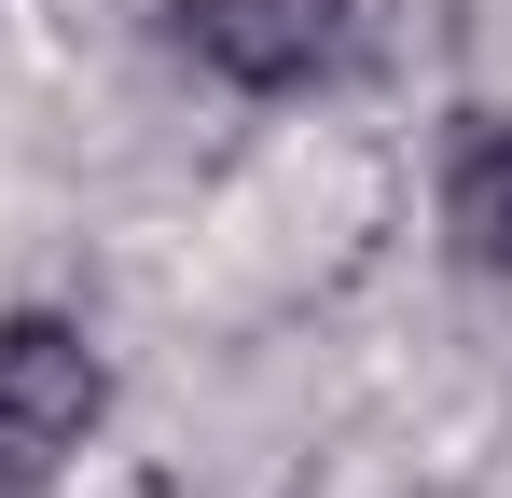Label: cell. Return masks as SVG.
<instances>
[{
    "label": "cell",
    "mask_w": 512,
    "mask_h": 498,
    "mask_svg": "<svg viewBox=\"0 0 512 498\" xmlns=\"http://www.w3.org/2000/svg\"><path fill=\"white\" fill-rule=\"evenodd\" d=\"M97 415H111V360H97L84 319H56V305H0V485H56L70 457L97 443Z\"/></svg>",
    "instance_id": "cell-1"
},
{
    "label": "cell",
    "mask_w": 512,
    "mask_h": 498,
    "mask_svg": "<svg viewBox=\"0 0 512 498\" xmlns=\"http://www.w3.org/2000/svg\"><path fill=\"white\" fill-rule=\"evenodd\" d=\"M167 42L222 97H319L360 70V0H167Z\"/></svg>",
    "instance_id": "cell-2"
},
{
    "label": "cell",
    "mask_w": 512,
    "mask_h": 498,
    "mask_svg": "<svg viewBox=\"0 0 512 498\" xmlns=\"http://www.w3.org/2000/svg\"><path fill=\"white\" fill-rule=\"evenodd\" d=\"M443 249L471 277H512V111H471L443 153Z\"/></svg>",
    "instance_id": "cell-3"
}]
</instances>
